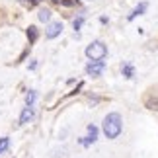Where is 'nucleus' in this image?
I'll return each instance as SVG.
<instances>
[{"instance_id":"nucleus-1","label":"nucleus","mask_w":158,"mask_h":158,"mask_svg":"<svg viewBox=\"0 0 158 158\" xmlns=\"http://www.w3.org/2000/svg\"><path fill=\"white\" fill-rule=\"evenodd\" d=\"M123 131V119L117 111L113 113H107L106 119H104V133L107 139H117Z\"/></svg>"},{"instance_id":"nucleus-2","label":"nucleus","mask_w":158,"mask_h":158,"mask_svg":"<svg viewBox=\"0 0 158 158\" xmlns=\"http://www.w3.org/2000/svg\"><path fill=\"white\" fill-rule=\"evenodd\" d=\"M107 55V47L102 43V41H92L86 47V57L90 60H104Z\"/></svg>"},{"instance_id":"nucleus-3","label":"nucleus","mask_w":158,"mask_h":158,"mask_svg":"<svg viewBox=\"0 0 158 158\" xmlns=\"http://www.w3.org/2000/svg\"><path fill=\"white\" fill-rule=\"evenodd\" d=\"M104 69H106L104 60H90V63L86 64V74H90V76H100L102 72H104Z\"/></svg>"},{"instance_id":"nucleus-4","label":"nucleus","mask_w":158,"mask_h":158,"mask_svg":"<svg viewBox=\"0 0 158 158\" xmlns=\"http://www.w3.org/2000/svg\"><path fill=\"white\" fill-rule=\"evenodd\" d=\"M60 31H63V22H53L47 26V31H45V37L47 39H55V37H59Z\"/></svg>"},{"instance_id":"nucleus-5","label":"nucleus","mask_w":158,"mask_h":158,"mask_svg":"<svg viewBox=\"0 0 158 158\" xmlns=\"http://www.w3.org/2000/svg\"><path fill=\"white\" fill-rule=\"evenodd\" d=\"M33 115H35V111H33V106H26V107H23V111H22V115H20V125H26V123H29V121L33 119Z\"/></svg>"},{"instance_id":"nucleus-6","label":"nucleus","mask_w":158,"mask_h":158,"mask_svg":"<svg viewBox=\"0 0 158 158\" xmlns=\"http://www.w3.org/2000/svg\"><path fill=\"white\" fill-rule=\"evenodd\" d=\"M96 139H98V129H96L94 125H90V127H88V137L82 141V144H84V147H88V144L96 143Z\"/></svg>"},{"instance_id":"nucleus-7","label":"nucleus","mask_w":158,"mask_h":158,"mask_svg":"<svg viewBox=\"0 0 158 158\" xmlns=\"http://www.w3.org/2000/svg\"><path fill=\"white\" fill-rule=\"evenodd\" d=\"M147 8H148V4H147V2H141V4H139L137 8H135V10H133L131 14H129V18H127V20H129V22H133L137 16H143L144 12H147Z\"/></svg>"},{"instance_id":"nucleus-8","label":"nucleus","mask_w":158,"mask_h":158,"mask_svg":"<svg viewBox=\"0 0 158 158\" xmlns=\"http://www.w3.org/2000/svg\"><path fill=\"white\" fill-rule=\"evenodd\" d=\"M121 72H123L127 78H133V76H135V69H133L129 63H123V64H121Z\"/></svg>"},{"instance_id":"nucleus-9","label":"nucleus","mask_w":158,"mask_h":158,"mask_svg":"<svg viewBox=\"0 0 158 158\" xmlns=\"http://www.w3.org/2000/svg\"><path fill=\"white\" fill-rule=\"evenodd\" d=\"M37 18H39V22H49L51 20V10L49 8H41L37 12Z\"/></svg>"},{"instance_id":"nucleus-10","label":"nucleus","mask_w":158,"mask_h":158,"mask_svg":"<svg viewBox=\"0 0 158 158\" xmlns=\"http://www.w3.org/2000/svg\"><path fill=\"white\" fill-rule=\"evenodd\" d=\"M27 39H29V43H35V41H37V27L35 26L27 27Z\"/></svg>"},{"instance_id":"nucleus-11","label":"nucleus","mask_w":158,"mask_h":158,"mask_svg":"<svg viewBox=\"0 0 158 158\" xmlns=\"http://www.w3.org/2000/svg\"><path fill=\"white\" fill-rule=\"evenodd\" d=\"M8 147H10V139H8V137H2V139H0V154L6 152V150H8Z\"/></svg>"},{"instance_id":"nucleus-12","label":"nucleus","mask_w":158,"mask_h":158,"mask_svg":"<svg viewBox=\"0 0 158 158\" xmlns=\"http://www.w3.org/2000/svg\"><path fill=\"white\" fill-rule=\"evenodd\" d=\"M35 98H37V94H35L33 90H31V92H27V96H26V104H27V106H33Z\"/></svg>"},{"instance_id":"nucleus-13","label":"nucleus","mask_w":158,"mask_h":158,"mask_svg":"<svg viewBox=\"0 0 158 158\" xmlns=\"http://www.w3.org/2000/svg\"><path fill=\"white\" fill-rule=\"evenodd\" d=\"M82 22H84V18H78V20H74V23H72V26H74V29H80Z\"/></svg>"},{"instance_id":"nucleus-14","label":"nucleus","mask_w":158,"mask_h":158,"mask_svg":"<svg viewBox=\"0 0 158 158\" xmlns=\"http://www.w3.org/2000/svg\"><path fill=\"white\" fill-rule=\"evenodd\" d=\"M35 2H39V0H29V4H35Z\"/></svg>"}]
</instances>
